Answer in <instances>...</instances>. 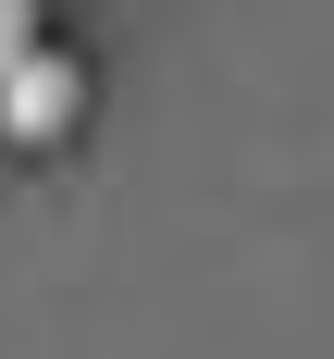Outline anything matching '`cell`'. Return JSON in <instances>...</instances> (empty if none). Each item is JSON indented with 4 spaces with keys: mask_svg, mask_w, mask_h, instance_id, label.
Here are the masks:
<instances>
[{
    "mask_svg": "<svg viewBox=\"0 0 334 359\" xmlns=\"http://www.w3.org/2000/svg\"><path fill=\"white\" fill-rule=\"evenodd\" d=\"M74 124H87V62H62V50L37 37L25 62L0 74V137H13V149H50V137H74Z\"/></svg>",
    "mask_w": 334,
    "mask_h": 359,
    "instance_id": "1",
    "label": "cell"
},
{
    "mask_svg": "<svg viewBox=\"0 0 334 359\" xmlns=\"http://www.w3.org/2000/svg\"><path fill=\"white\" fill-rule=\"evenodd\" d=\"M25 50H37V0H0V74L25 62Z\"/></svg>",
    "mask_w": 334,
    "mask_h": 359,
    "instance_id": "2",
    "label": "cell"
}]
</instances>
